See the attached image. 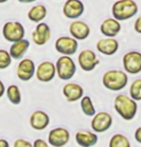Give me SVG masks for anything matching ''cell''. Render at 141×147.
I'll list each match as a JSON object with an SVG mask.
<instances>
[{
	"label": "cell",
	"instance_id": "cell-23",
	"mask_svg": "<svg viewBox=\"0 0 141 147\" xmlns=\"http://www.w3.org/2000/svg\"><path fill=\"white\" fill-rule=\"evenodd\" d=\"M7 97L9 101L14 105H18L21 102V92L16 85H11L6 90Z\"/></svg>",
	"mask_w": 141,
	"mask_h": 147
},
{
	"label": "cell",
	"instance_id": "cell-31",
	"mask_svg": "<svg viewBox=\"0 0 141 147\" xmlns=\"http://www.w3.org/2000/svg\"><path fill=\"white\" fill-rule=\"evenodd\" d=\"M134 138H135V140H136L138 143L141 144V127H138V128L135 130Z\"/></svg>",
	"mask_w": 141,
	"mask_h": 147
},
{
	"label": "cell",
	"instance_id": "cell-21",
	"mask_svg": "<svg viewBox=\"0 0 141 147\" xmlns=\"http://www.w3.org/2000/svg\"><path fill=\"white\" fill-rule=\"evenodd\" d=\"M30 46L29 40H20L18 41L14 42L10 47L9 53L12 57V59L15 60H20L21 58L24 56V54L26 53Z\"/></svg>",
	"mask_w": 141,
	"mask_h": 147
},
{
	"label": "cell",
	"instance_id": "cell-33",
	"mask_svg": "<svg viewBox=\"0 0 141 147\" xmlns=\"http://www.w3.org/2000/svg\"><path fill=\"white\" fill-rule=\"evenodd\" d=\"M0 147H10V144L6 140L0 138Z\"/></svg>",
	"mask_w": 141,
	"mask_h": 147
},
{
	"label": "cell",
	"instance_id": "cell-9",
	"mask_svg": "<svg viewBox=\"0 0 141 147\" xmlns=\"http://www.w3.org/2000/svg\"><path fill=\"white\" fill-rule=\"evenodd\" d=\"M70 132L66 128L58 127L49 131L48 141L52 147H64L70 141Z\"/></svg>",
	"mask_w": 141,
	"mask_h": 147
},
{
	"label": "cell",
	"instance_id": "cell-13",
	"mask_svg": "<svg viewBox=\"0 0 141 147\" xmlns=\"http://www.w3.org/2000/svg\"><path fill=\"white\" fill-rule=\"evenodd\" d=\"M83 12L84 5L80 0H67L63 6V15L70 19L78 18Z\"/></svg>",
	"mask_w": 141,
	"mask_h": 147
},
{
	"label": "cell",
	"instance_id": "cell-7",
	"mask_svg": "<svg viewBox=\"0 0 141 147\" xmlns=\"http://www.w3.org/2000/svg\"><path fill=\"white\" fill-rule=\"evenodd\" d=\"M91 120V128L95 133H104L106 132L112 126L113 118L110 113L106 112L96 113L95 115L92 116Z\"/></svg>",
	"mask_w": 141,
	"mask_h": 147
},
{
	"label": "cell",
	"instance_id": "cell-19",
	"mask_svg": "<svg viewBox=\"0 0 141 147\" xmlns=\"http://www.w3.org/2000/svg\"><path fill=\"white\" fill-rule=\"evenodd\" d=\"M99 30L106 38H114L121 31V24L115 18H106L101 22Z\"/></svg>",
	"mask_w": 141,
	"mask_h": 147
},
{
	"label": "cell",
	"instance_id": "cell-29",
	"mask_svg": "<svg viewBox=\"0 0 141 147\" xmlns=\"http://www.w3.org/2000/svg\"><path fill=\"white\" fill-rule=\"evenodd\" d=\"M33 147H52V146L49 145L48 142H46V140H42V138H38L33 143Z\"/></svg>",
	"mask_w": 141,
	"mask_h": 147
},
{
	"label": "cell",
	"instance_id": "cell-32",
	"mask_svg": "<svg viewBox=\"0 0 141 147\" xmlns=\"http://www.w3.org/2000/svg\"><path fill=\"white\" fill-rule=\"evenodd\" d=\"M5 92H6V88H5V86L3 84V82L0 80V98L4 95Z\"/></svg>",
	"mask_w": 141,
	"mask_h": 147
},
{
	"label": "cell",
	"instance_id": "cell-15",
	"mask_svg": "<svg viewBox=\"0 0 141 147\" xmlns=\"http://www.w3.org/2000/svg\"><path fill=\"white\" fill-rule=\"evenodd\" d=\"M49 122H50L49 115L46 112L41 110H37L33 112L29 118L30 126L34 130H37V131L45 130L49 125Z\"/></svg>",
	"mask_w": 141,
	"mask_h": 147
},
{
	"label": "cell",
	"instance_id": "cell-22",
	"mask_svg": "<svg viewBox=\"0 0 141 147\" xmlns=\"http://www.w3.org/2000/svg\"><path fill=\"white\" fill-rule=\"evenodd\" d=\"M27 16L32 22L40 23L46 16V8L44 5H36L29 10Z\"/></svg>",
	"mask_w": 141,
	"mask_h": 147
},
{
	"label": "cell",
	"instance_id": "cell-6",
	"mask_svg": "<svg viewBox=\"0 0 141 147\" xmlns=\"http://www.w3.org/2000/svg\"><path fill=\"white\" fill-rule=\"evenodd\" d=\"M123 67L126 73L138 74L141 72V53L129 51L123 56Z\"/></svg>",
	"mask_w": 141,
	"mask_h": 147
},
{
	"label": "cell",
	"instance_id": "cell-34",
	"mask_svg": "<svg viewBox=\"0 0 141 147\" xmlns=\"http://www.w3.org/2000/svg\"><path fill=\"white\" fill-rule=\"evenodd\" d=\"M20 3H32V2H35L36 0H18Z\"/></svg>",
	"mask_w": 141,
	"mask_h": 147
},
{
	"label": "cell",
	"instance_id": "cell-1",
	"mask_svg": "<svg viewBox=\"0 0 141 147\" xmlns=\"http://www.w3.org/2000/svg\"><path fill=\"white\" fill-rule=\"evenodd\" d=\"M114 109L123 119L132 120L137 113V103L126 94H118L114 98Z\"/></svg>",
	"mask_w": 141,
	"mask_h": 147
},
{
	"label": "cell",
	"instance_id": "cell-4",
	"mask_svg": "<svg viewBox=\"0 0 141 147\" xmlns=\"http://www.w3.org/2000/svg\"><path fill=\"white\" fill-rule=\"evenodd\" d=\"M56 73L61 80L68 81L72 79L76 71V65L74 60L69 56H61L55 63Z\"/></svg>",
	"mask_w": 141,
	"mask_h": 147
},
{
	"label": "cell",
	"instance_id": "cell-3",
	"mask_svg": "<svg viewBox=\"0 0 141 147\" xmlns=\"http://www.w3.org/2000/svg\"><path fill=\"white\" fill-rule=\"evenodd\" d=\"M138 12V6L134 0H117L112 6V16L118 21L127 20Z\"/></svg>",
	"mask_w": 141,
	"mask_h": 147
},
{
	"label": "cell",
	"instance_id": "cell-8",
	"mask_svg": "<svg viewBox=\"0 0 141 147\" xmlns=\"http://www.w3.org/2000/svg\"><path fill=\"white\" fill-rule=\"evenodd\" d=\"M55 49L63 56H72L76 53L78 48L77 40L72 37H60L55 41Z\"/></svg>",
	"mask_w": 141,
	"mask_h": 147
},
{
	"label": "cell",
	"instance_id": "cell-10",
	"mask_svg": "<svg viewBox=\"0 0 141 147\" xmlns=\"http://www.w3.org/2000/svg\"><path fill=\"white\" fill-rule=\"evenodd\" d=\"M35 75L39 81L42 83L50 82L56 75L55 65L52 62H48V61L41 63L38 65V67H36Z\"/></svg>",
	"mask_w": 141,
	"mask_h": 147
},
{
	"label": "cell",
	"instance_id": "cell-35",
	"mask_svg": "<svg viewBox=\"0 0 141 147\" xmlns=\"http://www.w3.org/2000/svg\"><path fill=\"white\" fill-rule=\"evenodd\" d=\"M8 0H0V3H5V2H7Z\"/></svg>",
	"mask_w": 141,
	"mask_h": 147
},
{
	"label": "cell",
	"instance_id": "cell-5",
	"mask_svg": "<svg viewBox=\"0 0 141 147\" xmlns=\"http://www.w3.org/2000/svg\"><path fill=\"white\" fill-rule=\"evenodd\" d=\"M2 34L6 40L10 42H16L23 40L25 35V30L20 22L18 21H8L4 24L2 29Z\"/></svg>",
	"mask_w": 141,
	"mask_h": 147
},
{
	"label": "cell",
	"instance_id": "cell-18",
	"mask_svg": "<svg viewBox=\"0 0 141 147\" xmlns=\"http://www.w3.org/2000/svg\"><path fill=\"white\" fill-rule=\"evenodd\" d=\"M63 94L68 102L78 101L83 97V88L76 83H68L63 87Z\"/></svg>",
	"mask_w": 141,
	"mask_h": 147
},
{
	"label": "cell",
	"instance_id": "cell-25",
	"mask_svg": "<svg viewBox=\"0 0 141 147\" xmlns=\"http://www.w3.org/2000/svg\"><path fill=\"white\" fill-rule=\"evenodd\" d=\"M108 147H131V142L126 136L115 134L110 138Z\"/></svg>",
	"mask_w": 141,
	"mask_h": 147
},
{
	"label": "cell",
	"instance_id": "cell-12",
	"mask_svg": "<svg viewBox=\"0 0 141 147\" xmlns=\"http://www.w3.org/2000/svg\"><path fill=\"white\" fill-rule=\"evenodd\" d=\"M36 72L35 63L30 59H23L18 63L16 67V76L21 81H29L33 78Z\"/></svg>",
	"mask_w": 141,
	"mask_h": 147
},
{
	"label": "cell",
	"instance_id": "cell-24",
	"mask_svg": "<svg viewBox=\"0 0 141 147\" xmlns=\"http://www.w3.org/2000/svg\"><path fill=\"white\" fill-rule=\"evenodd\" d=\"M80 108L82 113L87 116H94L96 113L95 106L90 96H83L80 100Z\"/></svg>",
	"mask_w": 141,
	"mask_h": 147
},
{
	"label": "cell",
	"instance_id": "cell-27",
	"mask_svg": "<svg viewBox=\"0 0 141 147\" xmlns=\"http://www.w3.org/2000/svg\"><path fill=\"white\" fill-rule=\"evenodd\" d=\"M12 63V57L10 53L4 49H0V69H6Z\"/></svg>",
	"mask_w": 141,
	"mask_h": 147
},
{
	"label": "cell",
	"instance_id": "cell-20",
	"mask_svg": "<svg viewBox=\"0 0 141 147\" xmlns=\"http://www.w3.org/2000/svg\"><path fill=\"white\" fill-rule=\"evenodd\" d=\"M74 138H76V143L81 147H93L94 145H96L99 140L96 133L86 131V130L76 132Z\"/></svg>",
	"mask_w": 141,
	"mask_h": 147
},
{
	"label": "cell",
	"instance_id": "cell-14",
	"mask_svg": "<svg viewBox=\"0 0 141 147\" xmlns=\"http://www.w3.org/2000/svg\"><path fill=\"white\" fill-rule=\"evenodd\" d=\"M51 37V31L49 26L45 22H40L36 26L32 33V40L35 44L39 46L45 45Z\"/></svg>",
	"mask_w": 141,
	"mask_h": 147
},
{
	"label": "cell",
	"instance_id": "cell-17",
	"mask_svg": "<svg viewBox=\"0 0 141 147\" xmlns=\"http://www.w3.org/2000/svg\"><path fill=\"white\" fill-rule=\"evenodd\" d=\"M119 49V42L114 38H104L98 40L97 42V50L99 53L111 56L114 55Z\"/></svg>",
	"mask_w": 141,
	"mask_h": 147
},
{
	"label": "cell",
	"instance_id": "cell-16",
	"mask_svg": "<svg viewBox=\"0 0 141 147\" xmlns=\"http://www.w3.org/2000/svg\"><path fill=\"white\" fill-rule=\"evenodd\" d=\"M72 38L76 40H84L90 35V27L84 21H73L69 27Z\"/></svg>",
	"mask_w": 141,
	"mask_h": 147
},
{
	"label": "cell",
	"instance_id": "cell-2",
	"mask_svg": "<svg viewBox=\"0 0 141 147\" xmlns=\"http://www.w3.org/2000/svg\"><path fill=\"white\" fill-rule=\"evenodd\" d=\"M129 81L127 73L119 69H110L107 70L103 76V85L107 90L112 91L122 90L126 88Z\"/></svg>",
	"mask_w": 141,
	"mask_h": 147
},
{
	"label": "cell",
	"instance_id": "cell-30",
	"mask_svg": "<svg viewBox=\"0 0 141 147\" xmlns=\"http://www.w3.org/2000/svg\"><path fill=\"white\" fill-rule=\"evenodd\" d=\"M134 30L138 34H141V16H139L134 22Z\"/></svg>",
	"mask_w": 141,
	"mask_h": 147
},
{
	"label": "cell",
	"instance_id": "cell-28",
	"mask_svg": "<svg viewBox=\"0 0 141 147\" xmlns=\"http://www.w3.org/2000/svg\"><path fill=\"white\" fill-rule=\"evenodd\" d=\"M14 147H33V143L23 138H18L14 142Z\"/></svg>",
	"mask_w": 141,
	"mask_h": 147
},
{
	"label": "cell",
	"instance_id": "cell-26",
	"mask_svg": "<svg viewBox=\"0 0 141 147\" xmlns=\"http://www.w3.org/2000/svg\"><path fill=\"white\" fill-rule=\"evenodd\" d=\"M129 97L134 101L141 100V79H135L129 87Z\"/></svg>",
	"mask_w": 141,
	"mask_h": 147
},
{
	"label": "cell",
	"instance_id": "cell-11",
	"mask_svg": "<svg viewBox=\"0 0 141 147\" xmlns=\"http://www.w3.org/2000/svg\"><path fill=\"white\" fill-rule=\"evenodd\" d=\"M78 63L82 70L92 71L99 63V61L97 58L96 53L91 49H84L78 55Z\"/></svg>",
	"mask_w": 141,
	"mask_h": 147
}]
</instances>
